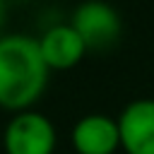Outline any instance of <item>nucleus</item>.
I'll return each instance as SVG.
<instances>
[{
  "mask_svg": "<svg viewBox=\"0 0 154 154\" xmlns=\"http://www.w3.org/2000/svg\"><path fill=\"white\" fill-rule=\"evenodd\" d=\"M48 75L51 70L46 67L34 36H0V108L12 113L31 108L46 91Z\"/></svg>",
  "mask_w": 154,
  "mask_h": 154,
  "instance_id": "f257e3e1",
  "label": "nucleus"
},
{
  "mask_svg": "<svg viewBox=\"0 0 154 154\" xmlns=\"http://www.w3.org/2000/svg\"><path fill=\"white\" fill-rule=\"evenodd\" d=\"M70 26L82 38L87 53L89 51H108L118 43L123 34V22L118 10L106 0H84L75 7L70 17Z\"/></svg>",
  "mask_w": 154,
  "mask_h": 154,
  "instance_id": "f03ea898",
  "label": "nucleus"
},
{
  "mask_svg": "<svg viewBox=\"0 0 154 154\" xmlns=\"http://www.w3.org/2000/svg\"><path fill=\"white\" fill-rule=\"evenodd\" d=\"M55 142L58 137L53 123L34 108L14 113L2 135L7 154H53Z\"/></svg>",
  "mask_w": 154,
  "mask_h": 154,
  "instance_id": "7ed1b4c3",
  "label": "nucleus"
},
{
  "mask_svg": "<svg viewBox=\"0 0 154 154\" xmlns=\"http://www.w3.org/2000/svg\"><path fill=\"white\" fill-rule=\"evenodd\" d=\"M116 120L125 154H154V99L130 101Z\"/></svg>",
  "mask_w": 154,
  "mask_h": 154,
  "instance_id": "20e7f679",
  "label": "nucleus"
},
{
  "mask_svg": "<svg viewBox=\"0 0 154 154\" xmlns=\"http://www.w3.org/2000/svg\"><path fill=\"white\" fill-rule=\"evenodd\" d=\"M70 140L77 154H116L120 149L118 120L103 113L82 116L72 125Z\"/></svg>",
  "mask_w": 154,
  "mask_h": 154,
  "instance_id": "39448f33",
  "label": "nucleus"
},
{
  "mask_svg": "<svg viewBox=\"0 0 154 154\" xmlns=\"http://www.w3.org/2000/svg\"><path fill=\"white\" fill-rule=\"evenodd\" d=\"M36 41H38L41 58L51 72L53 70H70L87 55V48H84L82 38L77 36V31L70 26V22L48 26L41 34V38H36Z\"/></svg>",
  "mask_w": 154,
  "mask_h": 154,
  "instance_id": "423d86ee",
  "label": "nucleus"
},
{
  "mask_svg": "<svg viewBox=\"0 0 154 154\" xmlns=\"http://www.w3.org/2000/svg\"><path fill=\"white\" fill-rule=\"evenodd\" d=\"M5 22H7V7H5V0H0V31H2ZM0 36H2V34H0Z\"/></svg>",
  "mask_w": 154,
  "mask_h": 154,
  "instance_id": "0eeeda50",
  "label": "nucleus"
}]
</instances>
